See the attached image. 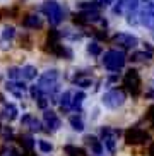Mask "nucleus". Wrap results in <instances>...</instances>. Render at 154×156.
Wrapping results in <instances>:
<instances>
[{
    "label": "nucleus",
    "instance_id": "38",
    "mask_svg": "<svg viewBox=\"0 0 154 156\" xmlns=\"http://www.w3.org/2000/svg\"><path fill=\"white\" fill-rule=\"evenodd\" d=\"M0 103H4V96L2 94H0Z\"/></svg>",
    "mask_w": 154,
    "mask_h": 156
},
{
    "label": "nucleus",
    "instance_id": "31",
    "mask_svg": "<svg viewBox=\"0 0 154 156\" xmlns=\"http://www.w3.org/2000/svg\"><path fill=\"white\" fill-rule=\"evenodd\" d=\"M16 36V29L12 28V26H5L4 28V31H2V38H4L5 41H7V40H12V38Z\"/></svg>",
    "mask_w": 154,
    "mask_h": 156
},
{
    "label": "nucleus",
    "instance_id": "40",
    "mask_svg": "<svg viewBox=\"0 0 154 156\" xmlns=\"http://www.w3.org/2000/svg\"><path fill=\"white\" fill-rule=\"evenodd\" d=\"M0 130H2V125H0Z\"/></svg>",
    "mask_w": 154,
    "mask_h": 156
},
{
    "label": "nucleus",
    "instance_id": "32",
    "mask_svg": "<svg viewBox=\"0 0 154 156\" xmlns=\"http://www.w3.org/2000/svg\"><path fill=\"white\" fill-rule=\"evenodd\" d=\"M0 134L4 136V141L5 142H9V141H12V129H9V127H5V130H0Z\"/></svg>",
    "mask_w": 154,
    "mask_h": 156
},
{
    "label": "nucleus",
    "instance_id": "17",
    "mask_svg": "<svg viewBox=\"0 0 154 156\" xmlns=\"http://www.w3.org/2000/svg\"><path fill=\"white\" fill-rule=\"evenodd\" d=\"M84 141L91 147V153H94V154H101L103 153V141H100L96 136H86Z\"/></svg>",
    "mask_w": 154,
    "mask_h": 156
},
{
    "label": "nucleus",
    "instance_id": "10",
    "mask_svg": "<svg viewBox=\"0 0 154 156\" xmlns=\"http://www.w3.org/2000/svg\"><path fill=\"white\" fill-rule=\"evenodd\" d=\"M45 51H48V53H51V55H55V57H58V58H67V60L72 58V50L67 48V46H64L60 41H46Z\"/></svg>",
    "mask_w": 154,
    "mask_h": 156
},
{
    "label": "nucleus",
    "instance_id": "6",
    "mask_svg": "<svg viewBox=\"0 0 154 156\" xmlns=\"http://www.w3.org/2000/svg\"><path fill=\"white\" fill-rule=\"evenodd\" d=\"M151 141V136L147 130L141 127H128L125 130V142L130 146H137V144H145Z\"/></svg>",
    "mask_w": 154,
    "mask_h": 156
},
{
    "label": "nucleus",
    "instance_id": "36",
    "mask_svg": "<svg viewBox=\"0 0 154 156\" xmlns=\"http://www.w3.org/2000/svg\"><path fill=\"white\" fill-rule=\"evenodd\" d=\"M147 154H149V156H154V141L151 142L149 147H147Z\"/></svg>",
    "mask_w": 154,
    "mask_h": 156
},
{
    "label": "nucleus",
    "instance_id": "3",
    "mask_svg": "<svg viewBox=\"0 0 154 156\" xmlns=\"http://www.w3.org/2000/svg\"><path fill=\"white\" fill-rule=\"evenodd\" d=\"M101 62H103V65L110 70V72H117V70L125 67L127 57H125V53L120 51V50H108V51H104Z\"/></svg>",
    "mask_w": 154,
    "mask_h": 156
},
{
    "label": "nucleus",
    "instance_id": "11",
    "mask_svg": "<svg viewBox=\"0 0 154 156\" xmlns=\"http://www.w3.org/2000/svg\"><path fill=\"white\" fill-rule=\"evenodd\" d=\"M120 136V130L118 129H111V127H101V137H103V146L108 149L110 153L115 151V144H117V139Z\"/></svg>",
    "mask_w": 154,
    "mask_h": 156
},
{
    "label": "nucleus",
    "instance_id": "13",
    "mask_svg": "<svg viewBox=\"0 0 154 156\" xmlns=\"http://www.w3.org/2000/svg\"><path fill=\"white\" fill-rule=\"evenodd\" d=\"M139 24H142L144 28L151 29L152 31L154 29V9L152 7H145V9L141 10V14H139Z\"/></svg>",
    "mask_w": 154,
    "mask_h": 156
},
{
    "label": "nucleus",
    "instance_id": "2",
    "mask_svg": "<svg viewBox=\"0 0 154 156\" xmlns=\"http://www.w3.org/2000/svg\"><path fill=\"white\" fill-rule=\"evenodd\" d=\"M41 12L48 17L51 26H58V24L64 21V16H65L64 7H62L57 0H45L43 5H41Z\"/></svg>",
    "mask_w": 154,
    "mask_h": 156
},
{
    "label": "nucleus",
    "instance_id": "1",
    "mask_svg": "<svg viewBox=\"0 0 154 156\" xmlns=\"http://www.w3.org/2000/svg\"><path fill=\"white\" fill-rule=\"evenodd\" d=\"M60 86V72L57 69H50L41 74L40 81H38V87L43 94H53L58 91Z\"/></svg>",
    "mask_w": 154,
    "mask_h": 156
},
{
    "label": "nucleus",
    "instance_id": "24",
    "mask_svg": "<svg viewBox=\"0 0 154 156\" xmlns=\"http://www.w3.org/2000/svg\"><path fill=\"white\" fill-rule=\"evenodd\" d=\"M64 153L67 156H86V151H84L82 147H77V146H74V144L64 146Z\"/></svg>",
    "mask_w": 154,
    "mask_h": 156
},
{
    "label": "nucleus",
    "instance_id": "20",
    "mask_svg": "<svg viewBox=\"0 0 154 156\" xmlns=\"http://www.w3.org/2000/svg\"><path fill=\"white\" fill-rule=\"evenodd\" d=\"M36 67L34 65H24V67H21V77H23V81H33V79L36 77Z\"/></svg>",
    "mask_w": 154,
    "mask_h": 156
},
{
    "label": "nucleus",
    "instance_id": "16",
    "mask_svg": "<svg viewBox=\"0 0 154 156\" xmlns=\"http://www.w3.org/2000/svg\"><path fill=\"white\" fill-rule=\"evenodd\" d=\"M23 26L27 29H40L43 26V19L38 14H29L23 19Z\"/></svg>",
    "mask_w": 154,
    "mask_h": 156
},
{
    "label": "nucleus",
    "instance_id": "23",
    "mask_svg": "<svg viewBox=\"0 0 154 156\" xmlns=\"http://www.w3.org/2000/svg\"><path fill=\"white\" fill-rule=\"evenodd\" d=\"M68 124L74 130L77 132H82L84 130V122H82V117L81 115H72V117H68Z\"/></svg>",
    "mask_w": 154,
    "mask_h": 156
},
{
    "label": "nucleus",
    "instance_id": "22",
    "mask_svg": "<svg viewBox=\"0 0 154 156\" xmlns=\"http://www.w3.org/2000/svg\"><path fill=\"white\" fill-rule=\"evenodd\" d=\"M60 108H62V110H70V108H72V93L70 91H65L64 94H62V96H60Z\"/></svg>",
    "mask_w": 154,
    "mask_h": 156
},
{
    "label": "nucleus",
    "instance_id": "4",
    "mask_svg": "<svg viewBox=\"0 0 154 156\" xmlns=\"http://www.w3.org/2000/svg\"><path fill=\"white\" fill-rule=\"evenodd\" d=\"M125 100H127L125 91L120 89V87H113V89H110V91L104 93L101 101H103V105L106 106V108H110V110H117V108H120V106L125 103Z\"/></svg>",
    "mask_w": 154,
    "mask_h": 156
},
{
    "label": "nucleus",
    "instance_id": "7",
    "mask_svg": "<svg viewBox=\"0 0 154 156\" xmlns=\"http://www.w3.org/2000/svg\"><path fill=\"white\" fill-rule=\"evenodd\" d=\"M123 86L130 91L132 96H139L141 94V76L139 70L135 69H128L123 76Z\"/></svg>",
    "mask_w": 154,
    "mask_h": 156
},
{
    "label": "nucleus",
    "instance_id": "33",
    "mask_svg": "<svg viewBox=\"0 0 154 156\" xmlns=\"http://www.w3.org/2000/svg\"><path fill=\"white\" fill-rule=\"evenodd\" d=\"M147 119H149V122L154 127V105H151L149 108H147Z\"/></svg>",
    "mask_w": 154,
    "mask_h": 156
},
{
    "label": "nucleus",
    "instance_id": "30",
    "mask_svg": "<svg viewBox=\"0 0 154 156\" xmlns=\"http://www.w3.org/2000/svg\"><path fill=\"white\" fill-rule=\"evenodd\" d=\"M7 76H9V79H14V81H23V77H21V69L19 67H10L7 70Z\"/></svg>",
    "mask_w": 154,
    "mask_h": 156
},
{
    "label": "nucleus",
    "instance_id": "15",
    "mask_svg": "<svg viewBox=\"0 0 154 156\" xmlns=\"http://www.w3.org/2000/svg\"><path fill=\"white\" fill-rule=\"evenodd\" d=\"M21 124L24 125V127H29V130H31V132H40V130H43V125H41V122L40 120L36 119V117H33L31 113H26L23 117V119H21Z\"/></svg>",
    "mask_w": 154,
    "mask_h": 156
},
{
    "label": "nucleus",
    "instance_id": "21",
    "mask_svg": "<svg viewBox=\"0 0 154 156\" xmlns=\"http://www.w3.org/2000/svg\"><path fill=\"white\" fill-rule=\"evenodd\" d=\"M132 60H135V62H144V64H147V62H151L152 60V51H145V50H142V51H134L132 53Z\"/></svg>",
    "mask_w": 154,
    "mask_h": 156
},
{
    "label": "nucleus",
    "instance_id": "29",
    "mask_svg": "<svg viewBox=\"0 0 154 156\" xmlns=\"http://www.w3.org/2000/svg\"><path fill=\"white\" fill-rule=\"evenodd\" d=\"M0 156H23V154H19L17 149H14L10 146H4L0 147Z\"/></svg>",
    "mask_w": 154,
    "mask_h": 156
},
{
    "label": "nucleus",
    "instance_id": "9",
    "mask_svg": "<svg viewBox=\"0 0 154 156\" xmlns=\"http://www.w3.org/2000/svg\"><path fill=\"white\" fill-rule=\"evenodd\" d=\"M111 43L123 48V50H132V48H135L139 45V40H137V36H134L130 33H117L111 38Z\"/></svg>",
    "mask_w": 154,
    "mask_h": 156
},
{
    "label": "nucleus",
    "instance_id": "27",
    "mask_svg": "<svg viewBox=\"0 0 154 156\" xmlns=\"http://www.w3.org/2000/svg\"><path fill=\"white\" fill-rule=\"evenodd\" d=\"M87 53H91L93 57L101 55V45L98 41H91L89 45H87Z\"/></svg>",
    "mask_w": 154,
    "mask_h": 156
},
{
    "label": "nucleus",
    "instance_id": "34",
    "mask_svg": "<svg viewBox=\"0 0 154 156\" xmlns=\"http://www.w3.org/2000/svg\"><path fill=\"white\" fill-rule=\"evenodd\" d=\"M94 36L100 38V40H106V31L101 33V31H94Z\"/></svg>",
    "mask_w": 154,
    "mask_h": 156
},
{
    "label": "nucleus",
    "instance_id": "8",
    "mask_svg": "<svg viewBox=\"0 0 154 156\" xmlns=\"http://www.w3.org/2000/svg\"><path fill=\"white\" fill-rule=\"evenodd\" d=\"M137 9H139V0H117L113 5V14L127 17L134 14Z\"/></svg>",
    "mask_w": 154,
    "mask_h": 156
},
{
    "label": "nucleus",
    "instance_id": "19",
    "mask_svg": "<svg viewBox=\"0 0 154 156\" xmlns=\"http://www.w3.org/2000/svg\"><path fill=\"white\" fill-rule=\"evenodd\" d=\"M19 144L23 146V149L26 151V154H33V147H34L36 141H34L29 134H24V136H21V137H19Z\"/></svg>",
    "mask_w": 154,
    "mask_h": 156
},
{
    "label": "nucleus",
    "instance_id": "26",
    "mask_svg": "<svg viewBox=\"0 0 154 156\" xmlns=\"http://www.w3.org/2000/svg\"><path fill=\"white\" fill-rule=\"evenodd\" d=\"M84 98H86V94L82 91H77L75 94H72V108L77 112H81L82 108V101H84Z\"/></svg>",
    "mask_w": 154,
    "mask_h": 156
},
{
    "label": "nucleus",
    "instance_id": "37",
    "mask_svg": "<svg viewBox=\"0 0 154 156\" xmlns=\"http://www.w3.org/2000/svg\"><path fill=\"white\" fill-rule=\"evenodd\" d=\"M145 2H147V5H149V7H152V9H154V0H145Z\"/></svg>",
    "mask_w": 154,
    "mask_h": 156
},
{
    "label": "nucleus",
    "instance_id": "5",
    "mask_svg": "<svg viewBox=\"0 0 154 156\" xmlns=\"http://www.w3.org/2000/svg\"><path fill=\"white\" fill-rule=\"evenodd\" d=\"M74 24L77 26H87V24H94V23H103L106 24L101 19V14L98 12V9H86V10H79L72 16Z\"/></svg>",
    "mask_w": 154,
    "mask_h": 156
},
{
    "label": "nucleus",
    "instance_id": "14",
    "mask_svg": "<svg viewBox=\"0 0 154 156\" xmlns=\"http://www.w3.org/2000/svg\"><path fill=\"white\" fill-rule=\"evenodd\" d=\"M5 89L10 94H14L16 98H23L26 94V86L23 84V81H14V79H10L9 83L5 84Z\"/></svg>",
    "mask_w": 154,
    "mask_h": 156
},
{
    "label": "nucleus",
    "instance_id": "12",
    "mask_svg": "<svg viewBox=\"0 0 154 156\" xmlns=\"http://www.w3.org/2000/svg\"><path fill=\"white\" fill-rule=\"evenodd\" d=\"M43 120H45V125L48 129V132H55V130H58L60 127H62V122H60V119L57 117V113H55L53 110H46L45 108V113H43Z\"/></svg>",
    "mask_w": 154,
    "mask_h": 156
},
{
    "label": "nucleus",
    "instance_id": "28",
    "mask_svg": "<svg viewBox=\"0 0 154 156\" xmlns=\"http://www.w3.org/2000/svg\"><path fill=\"white\" fill-rule=\"evenodd\" d=\"M38 147H40L41 153H51L53 151V146H51V142L45 141V139H40L38 141Z\"/></svg>",
    "mask_w": 154,
    "mask_h": 156
},
{
    "label": "nucleus",
    "instance_id": "35",
    "mask_svg": "<svg viewBox=\"0 0 154 156\" xmlns=\"http://www.w3.org/2000/svg\"><path fill=\"white\" fill-rule=\"evenodd\" d=\"M147 100H154V89H149V91H145V94H144Z\"/></svg>",
    "mask_w": 154,
    "mask_h": 156
},
{
    "label": "nucleus",
    "instance_id": "25",
    "mask_svg": "<svg viewBox=\"0 0 154 156\" xmlns=\"http://www.w3.org/2000/svg\"><path fill=\"white\" fill-rule=\"evenodd\" d=\"M74 84H77V86H81V87H89L93 84V81L86 74H77L75 77H74Z\"/></svg>",
    "mask_w": 154,
    "mask_h": 156
},
{
    "label": "nucleus",
    "instance_id": "18",
    "mask_svg": "<svg viewBox=\"0 0 154 156\" xmlns=\"http://www.w3.org/2000/svg\"><path fill=\"white\" fill-rule=\"evenodd\" d=\"M2 117H4L5 120H9V122H12V120L17 119V106L14 105V103H4V108H2Z\"/></svg>",
    "mask_w": 154,
    "mask_h": 156
},
{
    "label": "nucleus",
    "instance_id": "39",
    "mask_svg": "<svg viewBox=\"0 0 154 156\" xmlns=\"http://www.w3.org/2000/svg\"><path fill=\"white\" fill-rule=\"evenodd\" d=\"M152 36H154V29H152Z\"/></svg>",
    "mask_w": 154,
    "mask_h": 156
}]
</instances>
